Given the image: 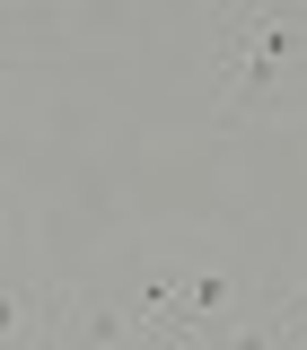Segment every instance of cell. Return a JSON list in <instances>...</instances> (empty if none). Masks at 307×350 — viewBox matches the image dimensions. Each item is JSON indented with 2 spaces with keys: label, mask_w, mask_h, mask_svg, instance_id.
<instances>
[{
  "label": "cell",
  "mask_w": 307,
  "mask_h": 350,
  "mask_svg": "<svg viewBox=\"0 0 307 350\" xmlns=\"http://www.w3.org/2000/svg\"><path fill=\"white\" fill-rule=\"evenodd\" d=\"M211 105L219 123H255L272 88L307 62V18L299 9H255V0H211Z\"/></svg>",
  "instance_id": "obj_1"
},
{
  "label": "cell",
  "mask_w": 307,
  "mask_h": 350,
  "mask_svg": "<svg viewBox=\"0 0 307 350\" xmlns=\"http://www.w3.org/2000/svg\"><path fill=\"white\" fill-rule=\"evenodd\" d=\"M0 342H132V315L79 289H53V280H9L0 289Z\"/></svg>",
  "instance_id": "obj_2"
},
{
  "label": "cell",
  "mask_w": 307,
  "mask_h": 350,
  "mask_svg": "<svg viewBox=\"0 0 307 350\" xmlns=\"http://www.w3.org/2000/svg\"><path fill=\"white\" fill-rule=\"evenodd\" d=\"M211 350H290V333L263 315V324H228V333H211Z\"/></svg>",
  "instance_id": "obj_3"
},
{
  "label": "cell",
  "mask_w": 307,
  "mask_h": 350,
  "mask_svg": "<svg viewBox=\"0 0 307 350\" xmlns=\"http://www.w3.org/2000/svg\"><path fill=\"white\" fill-rule=\"evenodd\" d=\"M272 324H281L290 342H307V280H299V289H281V298H272Z\"/></svg>",
  "instance_id": "obj_4"
},
{
  "label": "cell",
  "mask_w": 307,
  "mask_h": 350,
  "mask_svg": "<svg viewBox=\"0 0 307 350\" xmlns=\"http://www.w3.org/2000/svg\"><path fill=\"white\" fill-rule=\"evenodd\" d=\"M255 9H281V0H255Z\"/></svg>",
  "instance_id": "obj_5"
}]
</instances>
